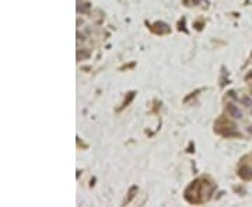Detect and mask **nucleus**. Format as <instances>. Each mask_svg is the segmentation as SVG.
<instances>
[{
    "mask_svg": "<svg viewBox=\"0 0 252 207\" xmlns=\"http://www.w3.org/2000/svg\"><path fill=\"white\" fill-rule=\"evenodd\" d=\"M228 112L234 116V118H241V111H239L237 106H234V105H230L228 106Z\"/></svg>",
    "mask_w": 252,
    "mask_h": 207,
    "instance_id": "nucleus-1",
    "label": "nucleus"
}]
</instances>
